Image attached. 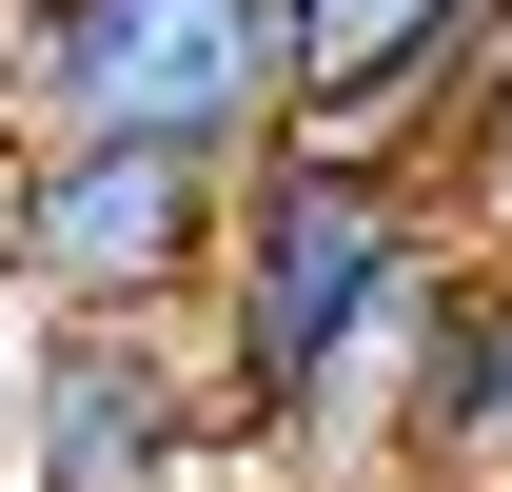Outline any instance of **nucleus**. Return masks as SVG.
I'll use <instances>...</instances> for the list:
<instances>
[{"label": "nucleus", "mask_w": 512, "mask_h": 492, "mask_svg": "<svg viewBox=\"0 0 512 492\" xmlns=\"http://www.w3.org/2000/svg\"><path fill=\"white\" fill-rule=\"evenodd\" d=\"M453 276H473V217L414 138L296 119L276 158H237L197 355H217V414H237L256 492H414V394H434Z\"/></svg>", "instance_id": "obj_1"}, {"label": "nucleus", "mask_w": 512, "mask_h": 492, "mask_svg": "<svg viewBox=\"0 0 512 492\" xmlns=\"http://www.w3.org/2000/svg\"><path fill=\"white\" fill-rule=\"evenodd\" d=\"M0 138H138V158H276L296 20L276 0H0Z\"/></svg>", "instance_id": "obj_2"}, {"label": "nucleus", "mask_w": 512, "mask_h": 492, "mask_svg": "<svg viewBox=\"0 0 512 492\" xmlns=\"http://www.w3.org/2000/svg\"><path fill=\"white\" fill-rule=\"evenodd\" d=\"M0 473L20 492H256L197 315H20V394H0Z\"/></svg>", "instance_id": "obj_3"}, {"label": "nucleus", "mask_w": 512, "mask_h": 492, "mask_svg": "<svg viewBox=\"0 0 512 492\" xmlns=\"http://www.w3.org/2000/svg\"><path fill=\"white\" fill-rule=\"evenodd\" d=\"M237 178L138 138H0V315H197Z\"/></svg>", "instance_id": "obj_4"}, {"label": "nucleus", "mask_w": 512, "mask_h": 492, "mask_svg": "<svg viewBox=\"0 0 512 492\" xmlns=\"http://www.w3.org/2000/svg\"><path fill=\"white\" fill-rule=\"evenodd\" d=\"M276 20H296V119L414 138V158H434L453 99L512 60V0H276Z\"/></svg>", "instance_id": "obj_5"}, {"label": "nucleus", "mask_w": 512, "mask_h": 492, "mask_svg": "<svg viewBox=\"0 0 512 492\" xmlns=\"http://www.w3.org/2000/svg\"><path fill=\"white\" fill-rule=\"evenodd\" d=\"M414 492H512V237H473V276H453V315H434Z\"/></svg>", "instance_id": "obj_6"}, {"label": "nucleus", "mask_w": 512, "mask_h": 492, "mask_svg": "<svg viewBox=\"0 0 512 492\" xmlns=\"http://www.w3.org/2000/svg\"><path fill=\"white\" fill-rule=\"evenodd\" d=\"M434 178H453V217H473V237H512V60L473 79V99H453V138H434Z\"/></svg>", "instance_id": "obj_7"}, {"label": "nucleus", "mask_w": 512, "mask_h": 492, "mask_svg": "<svg viewBox=\"0 0 512 492\" xmlns=\"http://www.w3.org/2000/svg\"><path fill=\"white\" fill-rule=\"evenodd\" d=\"M0 394H20V315H0Z\"/></svg>", "instance_id": "obj_8"}, {"label": "nucleus", "mask_w": 512, "mask_h": 492, "mask_svg": "<svg viewBox=\"0 0 512 492\" xmlns=\"http://www.w3.org/2000/svg\"><path fill=\"white\" fill-rule=\"evenodd\" d=\"M0 492H20V473H0Z\"/></svg>", "instance_id": "obj_9"}]
</instances>
